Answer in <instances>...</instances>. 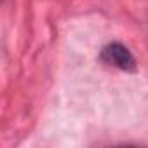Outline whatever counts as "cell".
Wrapping results in <instances>:
<instances>
[{
	"instance_id": "1",
	"label": "cell",
	"mask_w": 148,
	"mask_h": 148,
	"mask_svg": "<svg viewBox=\"0 0 148 148\" xmlns=\"http://www.w3.org/2000/svg\"><path fill=\"white\" fill-rule=\"evenodd\" d=\"M101 61L105 64H110L113 68H119L122 71H134L136 70V59L134 56L131 54V51L119 44V42H113V44H108L103 47L101 54H99Z\"/></svg>"
}]
</instances>
